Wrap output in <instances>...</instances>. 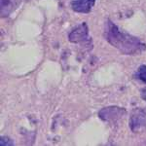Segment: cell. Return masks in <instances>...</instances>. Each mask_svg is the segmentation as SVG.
<instances>
[{"label":"cell","instance_id":"1","mask_svg":"<svg viewBox=\"0 0 146 146\" xmlns=\"http://www.w3.org/2000/svg\"><path fill=\"white\" fill-rule=\"evenodd\" d=\"M103 35L108 43L118 49L124 55L135 56L142 53L146 49V45L137 37L120 30L119 27L109 20L105 23Z\"/></svg>","mask_w":146,"mask_h":146},{"label":"cell","instance_id":"2","mask_svg":"<svg viewBox=\"0 0 146 146\" xmlns=\"http://www.w3.org/2000/svg\"><path fill=\"white\" fill-rule=\"evenodd\" d=\"M68 39L71 43L91 46L92 38L89 36V28L87 23H82L76 28H74L68 35Z\"/></svg>","mask_w":146,"mask_h":146},{"label":"cell","instance_id":"3","mask_svg":"<svg viewBox=\"0 0 146 146\" xmlns=\"http://www.w3.org/2000/svg\"><path fill=\"white\" fill-rule=\"evenodd\" d=\"M129 128L135 133L146 131V112L142 109H135L129 118Z\"/></svg>","mask_w":146,"mask_h":146},{"label":"cell","instance_id":"4","mask_svg":"<svg viewBox=\"0 0 146 146\" xmlns=\"http://www.w3.org/2000/svg\"><path fill=\"white\" fill-rule=\"evenodd\" d=\"M125 114L126 110L117 106L105 107L98 112V116L100 117V119L105 122H116L117 120L121 119Z\"/></svg>","mask_w":146,"mask_h":146},{"label":"cell","instance_id":"5","mask_svg":"<svg viewBox=\"0 0 146 146\" xmlns=\"http://www.w3.org/2000/svg\"><path fill=\"white\" fill-rule=\"evenodd\" d=\"M96 0H71V8L77 13L87 14L90 13L92 8L95 5Z\"/></svg>","mask_w":146,"mask_h":146},{"label":"cell","instance_id":"6","mask_svg":"<svg viewBox=\"0 0 146 146\" xmlns=\"http://www.w3.org/2000/svg\"><path fill=\"white\" fill-rule=\"evenodd\" d=\"M22 0H1V17H9L20 6Z\"/></svg>","mask_w":146,"mask_h":146},{"label":"cell","instance_id":"7","mask_svg":"<svg viewBox=\"0 0 146 146\" xmlns=\"http://www.w3.org/2000/svg\"><path fill=\"white\" fill-rule=\"evenodd\" d=\"M136 75H137L138 79L141 80L142 82H144V83H146V65L144 64L141 65V66L138 68Z\"/></svg>","mask_w":146,"mask_h":146},{"label":"cell","instance_id":"8","mask_svg":"<svg viewBox=\"0 0 146 146\" xmlns=\"http://www.w3.org/2000/svg\"><path fill=\"white\" fill-rule=\"evenodd\" d=\"M0 144H1L2 146H4V145H14V142L9 137H7V136H1Z\"/></svg>","mask_w":146,"mask_h":146},{"label":"cell","instance_id":"9","mask_svg":"<svg viewBox=\"0 0 146 146\" xmlns=\"http://www.w3.org/2000/svg\"><path fill=\"white\" fill-rule=\"evenodd\" d=\"M141 98H142L144 100H146V88L141 91Z\"/></svg>","mask_w":146,"mask_h":146}]
</instances>
